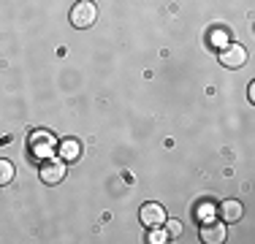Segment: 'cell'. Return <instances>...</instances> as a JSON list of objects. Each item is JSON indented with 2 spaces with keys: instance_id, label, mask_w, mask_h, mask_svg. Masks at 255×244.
Wrapping results in <instances>:
<instances>
[{
  "instance_id": "cell-9",
  "label": "cell",
  "mask_w": 255,
  "mask_h": 244,
  "mask_svg": "<svg viewBox=\"0 0 255 244\" xmlns=\"http://www.w3.org/2000/svg\"><path fill=\"white\" fill-rule=\"evenodd\" d=\"M11 179H14V163H11V160H3V157H0V187L8 185Z\"/></svg>"
},
{
  "instance_id": "cell-10",
  "label": "cell",
  "mask_w": 255,
  "mask_h": 244,
  "mask_svg": "<svg viewBox=\"0 0 255 244\" xmlns=\"http://www.w3.org/2000/svg\"><path fill=\"white\" fill-rule=\"evenodd\" d=\"M209 41H212V46H215V49H223V46L228 44V33L223 27H215L209 33Z\"/></svg>"
},
{
  "instance_id": "cell-2",
  "label": "cell",
  "mask_w": 255,
  "mask_h": 244,
  "mask_svg": "<svg viewBox=\"0 0 255 244\" xmlns=\"http://www.w3.org/2000/svg\"><path fill=\"white\" fill-rule=\"evenodd\" d=\"M30 152H33L38 160H46V157L54 155V136L49 130H35L30 136Z\"/></svg>"
},
{
  "instance_id": "cell-11",
  "label": "cell",
  "mask_w": 255,
  "mask_h": 244,
  "mask_svg": "<svg viewBox=\"0 0 255 244\" xmlns=\"http://www.w3.org/2000/svg\"><path fill=\"white\" fill-rule=\"evenodd\" d=\"M149 244H166L168 239H171V236L166 234V228H163V225H157V228H149Z\"/></svg>"
},
{
  "instance_id": "cell-4",
  "label": "cell",
  "mask_w": 255,
  "mask_h": 244,
  "mask_svg": "<svg viewBox=\"0 0 255 244\" xmlns=\"http://www.w3.org/2000/svg\"><path fill=\"white\" fill-rule=\"evenodd\" d=\"M245 60H247V52L242 44H231L228 41V44L220 49V63L226 65V68H242Z\"/></svg>"
},
{
  "instance_id": "cell-3",
  "label": "cell",
  "mask_w": 255,
  "mask_h": 244,
  "mask_svg": "<svg viewBox=\"0 0 255 244\" xmlns=\"http://www.w3.org/2000/svg\"><path fill=\"white\" fill-rule=\"evenodd\" d=\"M65 179V163L60 160H52V157H46L44 163H41V182L44 185H60V182Z\"/></svg>"
},
{
  "instance_id": "cell-6",
  "label": "cell",
  "mask_w": 255,
  "mask_h": 244,
  "mask_svg": "<svg viewBox=\"0 0 255 244\" xmlns=\"http://www.w3.org/2000/svg\"><path fill=\"white\" fill-rule=\"evenodd\" d=\"M138 217H141V223L147 225V228H157V225L166 223V209H163L160 204H144L141 212H138Z\"/></svg>"
},
{
  "instance_id": "cell-12",
  "label": "cell",
  "mask_w": 255,
  "mask_h": 244,
  "mask_svg": "<svg viewBox=\"0 0 255 244\" xmlns=\"http://www.w3.org/2000/svg\"><path fill=\"white\" fill-rule=\"evenodd\" d=\"M163 225H166V234L168 236H179L182 234V223H179V220H168L166 217V223H163Z\"/></svg>"
},
{
  "instance_id": "cell-7",
  "label": "cell",
  "mask_w": 255,
  "mask_h": 244,
  "mask_svg": "<svg viewBox=\"0 0 255 244\" xmlns=\"http://www.w3.org/2000/svg\"><path fill=\"white\" fill-rule=\"evenodd\" d=\"M57 155L63 163H76L79 157H82V144H79L76 138H65V141L57 146Z\"/></svg>"
},
{
  "instance_id": "cell-8",
  "label": "cell",
  "mask_w": 255,
  "mask_h": 244,
  "mask_svg": "<svg viewBox=\"0 0 255 244\" xmlns=\"http://www.w3.org/2000/svg\"><path fill=\"white\" fill-rule=\"evenodd\" d=\"M242 215H245V209H242L239 201H223V206H220L223 223H239Z\"/></svg>"
},
{
  "instance_id": "cell-5",
  "label": "cell",
  "mask_w": 255,
  "mask_h": 244,
  "mask_svg": "<svg viewBox=\"0 0 255 244\" xmlns=\"http://www.w3.org/2000/svg\"><path fill=\"white\" fill-rule=\"evenodd\" d=\"M201 239L206 244L226 242V223H220V220H204L201 223Z\"/></svg>"
},
{
  "instance_id": "cell-1",
  "label": "cell",
  "mask_w": 255,
  "mask_h": 244,
  "mask_svg": "<svg viewBox=\"0 0 255 244\" xmlns=\"http://www.w3.org/2000/svg\"><path fill=\"white\" fill-rule=\"evenodd\" d=\"M95 19H98V8H95L90 0H79V3L71 8V24L79 30H84V27H93Z\"/></svg>"
}]
</instances>
